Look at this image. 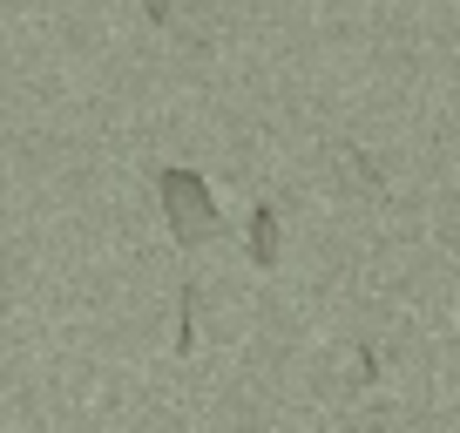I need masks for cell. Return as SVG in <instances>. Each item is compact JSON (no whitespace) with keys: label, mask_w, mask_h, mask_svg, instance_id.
<instances>
[{"label":"cell","mask_w":460,"mask_h":433,"mask_svg":"<svg viewBox=\"0 0 460 433\" xmlns=\"http://www.w3.org/2000/svg\"><path fill=\"white\" fill-rule=\"evenodd\" d=\"M156 197H163V210H170L176 244H203V237H217V197H210V183H203L197 170H183V163L156 170Z\"/></svg>","instance_id":"cell-1"},{"label":"cell","mask_w":460,"mask_h":433,"mask_svg":"<svg viewBox=\"0 0 460 433\" xmlns=\"http://www.w3.org/2000/svg\"><path fill=\"white\" fill-rule=\"evenodd\" d=\"M251 258H258L264 271L278 264V210H271V203H258V210H251Z\"/></svg>","instance_id":"cell-2"},{"label":"cell","mask_w":460,"mask_h":433,"mask_svg":"<svg viewBox=\"0 0 460 433\" xmlns=\"http://www.w3.org/2000/svg\"><path fill=\"white\" fill-rule=\"evenodd\" d=\"M143 7H149V14H156V21H170V0H143Z\"/></svg>","instance_id":"cell-3"}]
</instances>
